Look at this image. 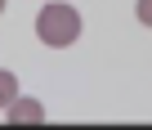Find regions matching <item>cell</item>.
<instances>
[{"label": "cell", "mask_w": 152, "mask_h": 130, "mask_svg": "<svg viewBox=\"0 0 152 130\" xmlns=\"http://www.w3.org/2000/svg\"><path fill=\"white\" fill-rule=\"evenodd\" d=\"M36 36L49 49H67V45H76V36H81V14H76L72 5H45L36 14Z\"/></svg>", "instance_id": "cell-1"}, {"label": "cell", "mask_w": 152, "mask_h": 130, "mask_svg": "<svg viewBox=\"0 0 152 130\" xmlns=\"http://www.w3.org/2000/svg\"><path fill=\"white\" fill-rule=\"evenodd\" d=\"M5 112H9V121H14V126H40V121H45L40 99H23V94H18V99H14Z\"/></svg>", "instance_id": "cell-2"}, {"label": "cell", "mask_w": 152, "mask_h": 130, "mask_svg": "<svg viewBox=\"0 0 152 130\" xmlns=\"http://www.w3.org/2000/svg\"><path fill=\"white\" fill-rule=\"evenodd\" d=\"M14 99H18V76L0 68V112H5V108H9Z\"/></svg>", "instance_id": "cell-3"}, {"label": "cell", "mask_w": 152, "mask_h": 130, "mask_svg": "<svg viewBox=\"0 0 152 130\" xmlns=\"http://www.w3.org/2000/svg\"><path fill=\"white\" fill-rule=\"evenodd\" d=\"M134 18H139L143 27H152V0H139V5H134Z\"/></svg>", "instance_id": "cell-4"}, {"label": "cell", "mask_w": 152, "mask_h": 130, "mask_svg": "<svg viewBox=\"0 0 152 130\" xmlns=\"http://www.w3.org/2000/svg\"><path fill=\"white\" fill-rule=\"evenodd\" d=\"M5 9H9V0H0V14H5Z\"/></svg>", "instance_id": "cell-5"}]
</instances>
